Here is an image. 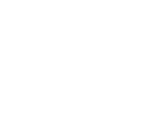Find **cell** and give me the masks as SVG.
I'll return each mask as SVG.
<instances>
[]
</instances>
